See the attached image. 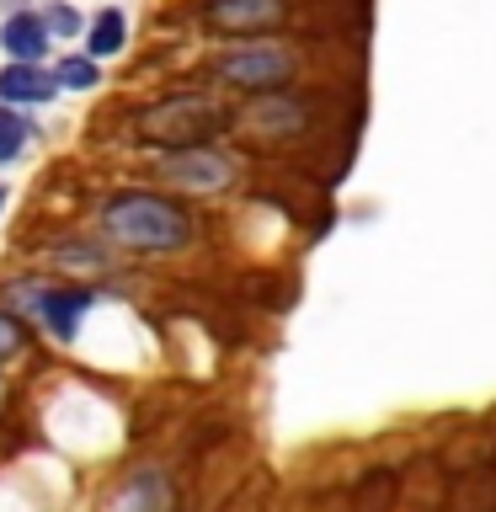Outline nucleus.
<instances>
[{"label":"nucleus","mask_w":496,"mask_h":512,"mask_svg":"<svg viewBox=\"0 0 496 512\" xmlns=\"http://www.w3.org/2000/svg\"><path fill=\"white\" fill-rule=\"evenodd\" d=\"M224 102L219 96H203V91H182V96H166V102H155L150 112L139 118V134L155 139V144H171V150H192L198 139L219 134L224 128Z\"/></svg>","instance_id":"obj_2"},{"label":"nucleus","mask_w":496,"mask_h":512,"mask_svg":"<svg viewBox=\"0 0 496 512\" xmlns=\"http://www.w3.org/2000/svg\"><path fill=\"white\" fill-rule=\"evenodd\" d=\"M160 176L171 187H187V192H219V187H230V160L203 150V144H192V150L160 155Z\"/></svg>","instance_id":"obj_4"},{"label":"nucleus","mask_w":496,"mask_h":512,"mask_svg":"<svg viewBox=\"0 0 496 512\" xmlns=\"http://www.w3.org/2000/svg\"><path fill=\"white\" fill-rule=\"evenodd\" d=\"M59 91L54 75H43L38 64H6L0 70V102H48V96Z\"/></svg>","instance_id":"obj_9"},{"label":"nucleus","mask_w":496,"mask_h":512,"mask_svg":"<svg viewBox=\"0 0 496 512\" xmlns=\"http://www.w3.org/2000/svg\"><path fill=\"white\" fill-rule=\"evenodd\" d=\"M283 22V0H208V27L219 32H262Z\"/></svg>","instance_id":"obj_5"},{"label":"nucleus","mask_w":496,"mask_h":512,"mask_svg":"<svg viewBox=\"0 0 496 512\" xmlns=\"http://www.w3.org/2000/svg\"><path fill=\"white\" fill-rule=\"evenodd\" d=\"M91 304H96V294H86V288H59V294H38L43 320L54 326V336H64V342H75V331H80V320H86Z\"/></svg>","instance_id":"obj_7"},{"label":"nucleus","mask_w":496,"mask_h":512,"mask_svg":"<svg viewBox=\"0 0 496 512\" xmlns=\"http://www.w3.org/2000/svg\"><path fill=\"white\" fill-rule=\"evenodd\" d=\"M299 54L272 38H256V43H240L230 48V54H219L214 75L224 80V86H240V91H283V80L294 75Z\"/></svg>","instance_id":"obj_3"},{"label":"nucleus","mask_w":496,"mask_h":512,"mask_svg":"<svg viewBox=\"0 0 496 512\" xmlns=\"http://www.w3.org/2000/svg\"><path fill=\"white\" fill-rule=\"evenodd\" d=\"M54 80H59V86H70V91H86V86H96V59L91 54L64 59L59 70H54Z\"/></svg>","instance_id":"obj_11"},{"label":"nucleus","mask_w":496,"mask_h":512,"mask_svg":"<svg viewBox=\"0 0 496 512\" xmlns=\"http://www.w3.org/2000/svg\"><path fill=\"white\" fill-rule=\"evenodd\" d=\"M246 123L262 128V134H299V128L310 123V107H304V96H294V91H262V102H251Z\"/></svg>","instance_id":"obj_6"},{"label":"nucleus","mask_w":496,"mask_h":512,"mask_svg":"<svg viewBox=\"0 0 496 512\" xmlns=\"http://www.w3.org/2000/svg\"><path fill=\"white\" fill-rule=\"evenodd\" d=\"M16 347H22V326H16V315L0 310V358H11Z\"/></svg>","instance_id":"obj_13"},{"label":"nucleus","mask_w":496,"mask_h":512,"mask_svg":"<svg viewBox=\"0 0 496 512\" xmlns=\"http://www.w3.org/2000/svg\"><path fill=\"white\" fill-rule=\"evenodd\" d=\"M0 43H6V54H11L16 64H38V59L48 54V22H43V16H32V11L6 16Z\"/></svg>","instance_id":"obj_8"},{"label":"nucleus","mask_w":496,"mask_h":512,"mask_svg":"<svg viewBox=\"0 0 496 512\" xmlns=\"http://www.w3.org/2000/svg\"><path fill=\"white\" fill-rule=\"evenodd\" d=\"M43 22H48V32H64V38H70V32H80V16H75L70 6H54Z\"/></svg>","instance_id":"obj_14"},{"label":"nucleus","mask_w":496,"mask_h":512,"mask_svg":"<svg viewBox=\"0 0 496 512\" xmlns=\"http://www.w3.org/2000/svg\"><path fill=\"white\" fill-rule=\"evenodd\" d=\"M123 38H128V22H123V11H102V16L91 22L86 54H91V59H112V54H123Z\"/></svg>","instance_id":"obj_10"},{"label":"nucleus","mask_w":496,"mask_h":512,"mask_svg":"<svg viewBox=\"0 0 496 512\" xmlns=\"http://www.w3.org/2000/svg\"><path fill=\"white\" fill-rule=\"evenodd\" d=\"M27 144V118H16L11 107H0V160H16Z\"/></svg>","instance_id":"obj_12"},{"label":"nucleus","mask_w":496,"mask_h":512,"mask_svg":"<svg viewBox=\"0 0 496 512\" xmlns=\"http://www.w3.org/2000/svg\"><path fill=\"white\" fill-rule=\"evenodd\" d=\"M102 230L118 246H134V251H182L192 240L187 214L171 198H155V192H118V198H107Z\"/></svg>","instance_id":"obj_1"},{"label":"nucleus","mask_w":496,"mask_h":512,"mask_svg":"<svg viewBox=\"0 0 496 512\" xmlns=\"http://www.w3.org/2000/svg\"><path fill=\"white\" fill-rule=\"evenodd\" d=\"M0 208H6V187H0Z\"/></svg>","instance_id":"obj_15"}]
</instances>
